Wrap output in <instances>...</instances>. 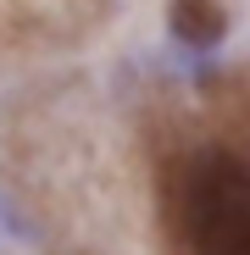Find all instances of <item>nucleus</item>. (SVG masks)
<instances>
[{"instance_id": "nucleus-1", "label": "nucleus", "mask_w": 250, "mask_h": 255, "mask_svg": "<svg viewBox=\"0 0 250 255\" xmlns=\"http://www.w3.org/2000/svg\"><path fill=\"white\" fill-rule=\"evenodd\" d=\"M178 228L195 255H250V161L200 155L178 178Z\"/></svg>"}, {"instance_id": "nucleus-2", "label": "nucleus", "mask_w": 250, "mask_h": 255, "mask_svg": "<svg viewBox=\"0 0 250 255\" xmlns=\"http://www.w3.org/2000/svg\"><path fill=\"white\" fill-rule=\"evenodd\" d=\"M173 33L189 45H217L223 39V11L212 0H173Z\"/></svg>"}]
</instances>
